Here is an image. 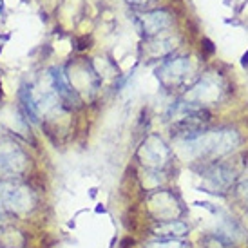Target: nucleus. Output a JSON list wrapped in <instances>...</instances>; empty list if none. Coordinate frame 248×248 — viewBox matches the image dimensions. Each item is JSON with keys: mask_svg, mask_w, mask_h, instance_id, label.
Instances as JSON below:
<instances>
[{"mask_svg": "<svg viewBox=\"0 0 248 248\" xmlns=\"http://www.w3.org/2000/svg\"><path fill=\"white\" fill-rule=\"evenodd\" d=\"M239 143V138L234 131H214L200 132L192 138L185 140L186 152L196 158H207V156H219L225 152H230Z\"/></svg>", "mask_w": 248, "mask_h": 248, "instance_id": "f257e3e1", "label": "nucleus"}, {"mask_svg": "<svg viewBox=\"0 0 248 248\" xmlns=\"http://www.w3.org/2000/svg\"><path fill=\"white\" fill-rule=\"evenodd\" d=\"M138 156L145 167L158 170V169H163L167 165V161L170 158V151H169V147L165 145L163 140L152 134L141 143Z\"/></svg>", "mask_w": 248, "mask_h": 248, "instance_id": "f03ea898", "label": "nucleus"}, {"mask_svg": "<svg viewBox=\"0 0 248 248\" xmlns=\"http://www.w3.org/2000/svg\"><path fill=\"white\" fill-rule=\"evenodd\" d=\"M149 208H151V212L154 214V217L158 221L176 219L179 212H181L178 200L174 198L172 194L163 192V190L152 194V198L149 200Z\"/></svg>", "mask_w": 248, "mask_h": 248, "instance_id": "7ed1b4c3", "label": "nucleus"}, {"mask_svg": "<svg viewBox=\"0 0 248 248\" xmlns=\"http://www.w3.org/2000/svg\"><path fill=\"white\" fill-rule=\"evenodd\" d=\"M190 71V63L186 58H174L165 62L158 71V78L165 85H172V83L181 82Z\"/></svg>", "mask_w": 248, "mask_h": 248, "instance_id": "20e7f679", "label": "nucleus"}, {"mask_svg": "<svg viewBox=\"0 0 248 248\" xmlns=\"http://www.w3.org/2000/svg\"><path fill=\"white\" fill-rule=\"evenodd\" d=\"M219 93H221L219 83L210 80V78H205L198 85H194L192 91L186 94V102L200 107L201 104H207L210 100H216V98L219 96Z\"/></svg>", "mask_w": 248, "mask_h": 248, "instance_id": "39448f33", "label": "nucleus"}, {"mask_svg": "<svg viewBox=\"0 0 248 248\" xmlns=\"http://www.w3.org/2000/svg\"><path fill=\"white\" fill-rule=\"evenodd\" d=\"M140 24H141V29H143L145 35H158L163 29H167L170 24H172V18L167 11H151L147 15H141L140 18Z\"/></svg>", "mask_w": 248, "mask_h": 248, "instance_id": "423d86ee", "label": "nucleus"}, {"mask_svg": "<svg viewBox=\"0 0 248 248\" xmlns=\"http://www.w3.org/2000/svg\"><path fill=\"white\" fill-rule=\"evenodd\" d=\"M188 232L186 223L179 219L170 221H159V225L154 227V234L158 237H165V239H174V237H183Z\"/></svg>", "mask_w": 248, "mask_h": 248, "instance_id": "0eeeda50", "label": "nucleus"}, {"mask_svg": "<svg viewBox=\"0 0 248 248\" xmlns=\"http://www.w3.org/2000/svg\"><path fill=\"white\" fill-rule=\"evenodd\" d=\"M232 172L227 170L225 167H212L207 174V179L212 183L214 186H217V188H225V186L230 185V181H232Z\"/></svg>", "mask_w": 248, "mask_h": 248, "instance_id": "6e6552de", "label": "nucleus"}, {"mask_svg": "<svg viewBox=\"0 0 248 248\" xmlns=\"http://www.w3.org/2000/svg\"><path fill=\"white\" fill-rule=\"evenodd\" d=\"M20 102H22L24 110H26V114H28L33 122H38L40 114H38V109H36V104H35V98H33V91H31V87H29V89L28 87H22Z\"/></svg>", "mask_w": 248, "mask_h": 248, "instance_id": "1a4fd4ad", "label": "nucleus"}, {"mask_svg": "<svg viewBox=\"0 0 248 248\" xmlns=\"http://www.w3.org/2000/svg\"><path fill=\"white\" fill-rule=\"evenodd\" d=\"M145 248H185V243L178 239H163V241H152Z\"/></svg>", "mask_w": 248, "mask_h": 248, "instance_id": "9d476101", "label": "nucleus"}, {"mask_svg": "<svg viewBox=\"0 0 248 248\" xmlns=\"http://www.w3.org/2000/svg\"><path fill=\"white\" fill-rule=\"evenodd\" d=\"M127 4H131V6H147V4H151L152 0H125Z\"/></svg>", "mask_w": 248, "mask_h": 248, "instance_id": "9b49d317", "label": "nucleus"}, {"mask_svg": "<svg viewBox=\"0 0 248 248\" xmlns=\"http://www.w3.org/2000/svg\"><path fill=\"white\" fill-rule=\"evenodd\" d=\"M241 192L248 201V172H247V178H245V181H243V185H241Z\"/></svg>", "mask_w": 248, "mask_h": 248, "instance_id": "f8f14e48", "label": "nucleus"}]
</instances>
